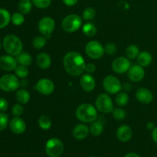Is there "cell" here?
Returning <instances> with one entry per match:
<instances>
[{
	"label": "cell",
	"instance_id": "6",
	"mask_svg": "<svg viewBox=\"0 0 157 157\" xmlns=\"http://www.w3.org/2000/svg\"><path fill=\"white\" fill-rule=\"evenodd\" d=\"M45 152L50 157H59L64 152V144L58 138H51L45 144Z\"/></svg>",
	"mask_w": 157,
	"mask_h": 157
},
{
	"label": "cell",
	"instance_id": "19",
	"mask_svg": "<svg viewBox=\"0 0 157 157\" xmlns=\"http://www.w3.org/2000/svg\"><path fill=\"white\" fill-rule=\"evenodd\" d=\"M133 131L131 128L127 125H121L117 130V136L121 142H127L131 139Z\"/></svg>",
	"mask_w": 157,
	"mask_h": 157
},
{
	"label": "cell",
	"instance_id": "29",
	"mask_svg": "<svg viewBox=\"0 0 157 157\" xmlns=\"http://www.w3.org/2000/svg\"><path fill=\"white\" fill-rule=\"evenodd\" d=\"M116 104L118 106L124 107L126 106L129 102V96L126 92H119L115 98Z\"/></svg>",
	"mask_w": 157,
	"mask_h": 157
},
{
	"label": "cell",
	"instance_id": "7",
	"mask_svg": "<svg viewBox=\"0 0 157 157\" xmlns=\"http://www.w3.org/2000/svg\"><path fill=\"white\" fill-rule=\"evenodd\" d=\"M95 106L98 110L104 113H110L114 108L112 99L107 94H101L97 97Z\"/></svg>",
	"mask_w": 157,
	"mask_h": 157
},
{
	"label": "cell",
	"instance_id": "31",
	"mask_svg": "<svg viewBox=\"0 0 157 157\" xmlns=\"http://www.w3.org/2000/svg\"><path fill=\"white\" fill-rule=\"evenodd\" d=\"M46 42H47V39H46L45 36H44V35L37 36L32 41V45L35 48L41 49L45 46Z\"/></svg>",
	"mask_w": 157,
	"mask_h": 157
},
{
	"label": "cell",
	"instance_id": "20",
	"mask_svg": "<svg viewBox=\"0 0 157 157\" xmlns=\"http://www.w3.org/2000/svg\"><path fill=\"white\" fill-rule=\"evenodd\" d=\"M36 62L38 67L41 69H47L50 67L52 64V58L48 54L45 52H41L37 56Z\"/></svg>",
	"mask_w": 157,
	"mask_h": 157
},
{
	"label": "cell",
	"instance_id": "2",
	"mask_svg": "<svg viewBox=\"0 0 157 157\" xmlns=\"http://www.w3.org/2000/svg\"><path fill=\"white\" fill-rule=\"evenodd\" d=\"M76 117L82 123H93L98 119L96 107L90 104H82L77 108Z\"/></svg>",
	"mask_w": 157,
	"mask_h": 157
},
{
	"label": "cell",
	"instance_id": "41",
	"mask_svg": "<svg viewBox=\"0 0 157 157\" xmlns=\"http://www.w3.org/2000/svg\"><path fill=\"white\" fill-rule=\"evenodd\" d=\"M85 71H87V73L93 74L96 71V66L93 63H89V64H86Z\"/></svg>",
	"mask_w": 157,
	"mask_h": 157
},
{
	"label": "cell",
	"instance_id": "8",
	"mask_svg": "<svg viewBox=\"0 0 157 157\" xmlns=\"http://www.w3.org/2000/svg\"><path fill=\"white\" fill-rule=\"evenodd\" d=\"M85 52L87 56L92 59H99L104 55V48L98 41H90L87 44Z\"/></svg>",
	"mask_w": 157,
	"mask_h": 157
},
{
	"label": "cell",
	"instance_id": "26",
	"mask_svg": "<svg viewBox=\"0 0 157 157\" xmlns=\"http://www.w3.org/2000/svg\"><path fill=\"white\" fill-rule=\"evenodd\" d=\"M32 2L31 0H20L18 3V10L19 12L22 13L23 15L29 14L31 12L32 8Z\"/></svg>",
	"mask_w": 157,
	"mask_h": 157
},
{
	"label": "cell",
	"instance_id": "25",
	"mask_svg": "<svg viewBox=\"0 0 157 157\" xmlns=\"http://www.w3.org/2000/svg\"><path fill=\"white\" fill-rule=\"evenodd\" d=\"M10 13L8 10L5 9H0V29L6 27L11 21Z\"/></svg>",
	"mask_w": 157,
	"mask_h": 157
},
{
	"label": "cell",
	"instance_id": "38",
	"mask_svg": "<svg viewBox=\"0 0 157 157\" xmlns=\"http://www.w3.org/2000/svg\"><path fill=\"white\" fill-rule=\"evenodd\" d=\"M24 112V108L21 104H16L12 107V113L15 117H20Z\"/></svg>",
	"mask_w": 157,
	"mask_h": 157
},
{
	"label": "cell",
	"instance_id": "23",
	"mask_svg": "<svg viewBox=\"0 0 157 157\" xmlns=\"http://www.w3.org/2000/svg\"><path fill=\"white\" fill-rule=\"evenodd\" d=\"M16 61L21 65L28 67L32 64V58L27 52H21L19 55L16 56Z\"/></svg>",
	"mask_w": 157,
	"mask_h": 157
},
{
	"label": "cell",
	"instance_id": "11",
	"mask_svg": "<svg viewBox=\"0 0 157 157\" xmlns=\"http://www.w3.org/2000/svg\"><path fill=\"white\" fill-rule=\"evenodd\" d=\"M130 68V62L128 58L118 57L112 63V69L117 74H124Z\"/></svg>",
	"mask_w": 157,
	"mask_h": 157
},
{
	"label": "cell",
	"instance_id": "48",
	"mask_svg": "<svg viewBox=\"0 0 157 157\" xmlns=\"http://www.w3.org/2000/svg\"><path fill=\"white\" fill-rule=\"evenodd\" d=\"M89 157H95V156H89Z\"/></svg>",
	"mask_w": 157,
	"mask_h": 157
},
{
	"label": "cell",
	"instance_id": "39",
	"mask_svg": "<svg viewBox=\"0 0 157 157\" xmlns=\"http://www.w3.org/2000/svg\"><path fill=\"white\" fill-rule=\"evenodd\" d=\"M104 52L108 55H114L115 52H117L116 44H113V43H108V44H107L105 47H104Z\"/></svg>",
	"mask_w": 157,
	"mask_h": 157
},
{
	"label": "cell",
	"instance_id": "27",
	"mask_svg": "<svg viewBox=\"0 0 157 157\" xmlns=\"http://www.w3.org/2000/svg\"><path fill=\"white\" fill-rule=\"evenodd\" d=\"M52 120L47 115H41L38 119V125L42 130H49L52 127Z\"/></svg>",
	"mask_w": 157,
	"mask_h": 157
},
{
	"label": "cell",
	"instance_id": "1",
	"mask_svg": "<svg viewBox=\"0 0 157 157\" xmlns=\"http://www.w3.org/2000/svg\"><path fill=\"white\" fill-rule=\"evenodd\" d=\"M63 64L67 73L71 76H79L85 71L86 64L84 58L77 52H70L66 54Z\"/></svg>",
	"mask_w": 157,
	"mask_h": 157
},
{
	"label": "cell",
	"instance_id": "18",
	"mask_svg": "<svg viewBox=\"0 0 157 157\" xmlns=\"http://www.w3.org/2000/svg\"><path fill=\"white\" fill-rule=\"evenodd\" d=\"M89 133H90V129L87 125L83 124H78L75 126L72 131L73 136L78 140H82L85 139L88 136Z\"/></svg>",
	"mask_w": 157,
	"mask_h": 157
},
{
	"label": "cell",
	"instance_id": "22",
	"mask_svg": "<svg viewBox=\"0 0 157 157\" xmlns=\"http://www.w3.org/2000/svg\"><path fill=\"white\" fill-rule=\"evenodd\" d=\"M90 132L93 136H98L104 131V124L101 121H95L91 123L90 127Z\"/></svg>",
	"mask_w": 157,
	"mask_h": 157
},
{
	"label": "cell",
	"instance_id": "21",
	"mask_svg": "<svg viewBox=\"0 0 157 157\" xmlns=\"http://www.w3.org/2000/svg\"><path fill=\"white\" fill-rule=\"evenodd\" d=\"M153 61V57L151 54L148 52H143L139 54L137 57V63L143 67H148L150 65Z\"/></svg>",
	"mask_w": 157,
	"mask_h": 157
},
{
	"label": "cell",
	"instance_id": "16",
	"mask_svg": "<svg viewBox=\"0 0 157 157\" xmlns=\"http://www.w3.org/2000/svg\"><path fill=\"white\" fill-rule=\"evenodd\" d=\"M136 98L141 104H149L153 101V94L149 89L146 87H141L138 89L136 91Z\"/></svg>",
	"mask_w": 157,
	"mask_h": 157
},
{
	"label": "cell",
	"instance_id": "15",
	"mask_svg": "<svg viewBox=\"0 0 157 157\" xmlns=\"http://www.w3.org/2000/svg\"><path fill=\"white\" fill-rule=\"evenodd\" d=\"M145 76V71L142 66L136 64L132 67L128 71V77L130 81L133 82H139L142 81Z\"/></svg>",
	"mask_w": 157,
	"mask_h": 157
},
{
	"label": "cell",
	"instance_id": "28",
	"mask_svg": "<svg viewBox=\"0 0 157 157\" xmlns=\"http://www.w3.org/2000/svg\"><path fill=\"white\" fill-rule=\"evenodd\" d=\"M83 33L87 37H93L97 34V28L94 24L90 22H87L82 27Z\"/></svg>",
	"mask_w": 157,
	"mask_h": 157
},
{
	"label": "cell",
	"instance_id": "42",
	"mask_svg": "<svg viewBox=\"0 0 157 157\" xmlns=\"http://www.w3.org/2000/svg\"><path fill=\"white\" fill-rule=\"evenodd\" d=\"M64 5L67 6H73L78 3V0H62Z\"/></svg>",
	"mask_w": 157,
	"mask_h": 157
},
{
	"label": "cell",
	"instance_id": "14",
	"mask_svg": "<svg viewBox=\"0 0 157 157\" xmlns=\"http://www.w3.org/2000/svg\"><path fill=\"white\" fill-rule=\"evenodd\" d=\"M18 62L16 58H13L12 55H2L0 57V68L6 71H15Z\"/></svg>",
	"mask_w": 157,
	"mask_h": 157
},
{
	"label": "cell",
	"instance_id": "46",
	"mask_svg": "<svg viewBox=\"0 0 157 157\" xmlns=\"http://www.w3.org/2000/svg\"><path fill=\"white\" fill-rule=\"evenodd\" d=\"M124 157H140V156L135 153H127V154Z\"/></svg>",
	"mask_w": 157,
	"mask_h": 157
},
{
	"label": "cell",
	"instance_id": "4",
	"mask_svg": "<svg viewBox=\"0 0 157 157\" xmlns=\"http://www.w3.org/2000/svg\"><path fill=\"white\" fill-rule=\"evenodd\" d=\"M82 25V18L76 14L67 15L61 22V27L66 32H75Z\"/></svg>",
	"mask_w": 157,
	"mask_h": 157
},
{
	"label": "cell",
	"instance_id": "35",
	"mask_svg": "<svg viewBox=\"0 0 157 157\" xmlns=\"http://www.w3.org/2000/svg\"><path fill=\"white\" fill-rule=\"evenodd\" d=\"M112 114H113V118L117 120V121H122L126 117L125 110L122 108H120V107L113 108V111H112Z\"/></svg>",
	"mask_w": 157,
	"mask_h": 157
},
{
	"label": "cell",
	"instance_id": "24",
	"mask_svg": "<svg viewBox=\"0 0 157 157\" xmlns=\"http://www.w3.org/2000/svg\"><path fill=\"white\" fill-rule=\"evenodd\" d=\"M16 100L19 104H26L30 100V94L25 89H19L16 92Z\"/></svg>",
	"mask_w": 157,
	"mask_h": 157
},
{
	"label": "cell",
	"instance_id": "47",
	"mask_svg": "<svg viewBox=\"0 0 157 157\" xmlns=\"http://www.w3.org/2000/svg\"><path fill=\"white\" fill-rule=\"evenodd\" d=\"M1 47H2V43H1V41H0V50H1Z\"/></svg>",
	"mask_w": 157,
	"mask_h": 157
},
{
	"label": "cell",
	"instance_id": "30",
	"mask_svg": "<svg viewBox=\"0 0 157 157\" xmlns=\"http://www.w3.org/2000/svg\"><path fill=\"white\" fill-rule=\"evenodd\" d=\"M139 54V48L136 45H134V44L129 45L126 48V55H127V58H130V59H134V58H137Z\"/></svg>",
	"mask_w": 157,
	"mask_h": 157
},
{
	"label": "cell",
	"instance_id": "45",
	"mask_svg": "<svg viewBox=\"0 0 157 157\" xmlns=\"http://www.w3.org/2000/svg\"><path fill=\"white\" fill-rule=\"evenodd\" d=\"M28 85V81H26L25 78H22L21 81H20V86L22 87H25Z\"/></svg>",
	"mask_w": 157,
	"mask_h": 157
},
{
	"label": "cell",
	"instance_id": "37",
	"mask_svg": "<svg viewBox=\"0 0 157 157\" xmlns=\"http://www.w3.org/2000/svg\"><path fill=\"white\" fill-rule=\"evenodd\" d=\"M9 125V117L3 112L0 113V131L6 130Z\"/></svg>",
	"mask_w": 157,
	"mask_h": 157
},
{
	"label": "cell",
	"instance_id": "33",
	"mask_svg": "<svg viewBox=\"0 0 157 157\" xmlns=\"http://www.w3.org/2000/svg\"><path fill=\"white\" fill-rule=\"evenodd\" d=\"M95 15H96V10L92 7H87L83 12L82 17L84 20L89 21V20L94 19Z\"/></svg>",
	"mask_w": 157,
	"mask_h": 157
},
{
	"label": "cell",
	"instance_id": "13",
	"mask_svg": "<svg viewBox=\"0 0 157 157\" xmlns=\"http://www.w3.org/2000/svg\"><path fill=\"white\" fill-rule=\"evenodd\" d=\"M9 128L15 134H21L26 130V124L19 117H15L9 121Z\"/></svg>",
	"mask_w": 157,
	"mask_h": 157
},
{
	"label": "cell",
	"instance_id": "3",
	"mask_svg": "<svg viewBox=\"0 0 157 157\" xmlns=\"http://www.w3.org/2000/svg\"><path fill=\"white\" fill-rule=\"evenodd\" d=\"M5 51L12 56H17L22 52L23 44L18 37L15 35H6L2 41Z\"/></svg>",
	"mask_w": 157,
	"mask_h": 157
},
{
	"label": "cell",
	"instance_id": "17",
	"mask_svg": "<svg viewBox=\"0 0 157 157\" xmlns=\"http://www.w3.org/2000/svg\"><path fill=\"white\" fill-rule=\"evenodd\" d=\"M81 86L84 90L86 92H90L95 88L96 82L94 77L90 74H84L82 75L80 80Z\"/></svg>",
	"mask_w": 157,
	"mask_h": 157
},
{
	"label": "cell",
	"instance_id": "34",
	"mask_svg": "<svg viewBox=\"0 0 157 157\" xmlns=\"http://www.w3.org/2000/svg\"><path fill=\"white\" fill-rule=\"evenodd\" d=\"M12 24L15 25L16 26L21 25L25 21V17L22 13L21 12H15L12 15V18H11Z\"/></svg>",
	"mask_w": 157,
	"mask_h": 157
},
{
	"label": "cell",
	"instance_id": "44",
	"mask_svg": "<svg viewBox=\"0 0 157 157\" xmlns=\"http://www.w3.org/2000/svg\"><path fill=\"white\" fill-rule=\"evenodd\" d=\"M155 125H154V124H153V123H152V122H148L147 124V129H149V130H153V129L155 128Z\"/></svg>",
	"mask_w": 157,
	"mask_h": 157
},
{
	"label": "cell",
	"instance_id": "9",
	"mask_svg": "<svg viewBox=\"0 0 157 157\" xmlns=\"http://www.w3.org/2000/svg\"><path fill=\"white\" fill-rule=\"evenodd\" d=\"M103 87L104 90L109 94H115L121 92L122 89V84L119 79L113 75H108L103 81Z\"/></svg>",
	"mask_w": 157,
	"mask_h": 157
},
{
	"label": "cell",
	"instance_id": "40",
	"mask_svg": "<svg viewBox=\"0 0 157 157\" xmlns=\"http://www.w3.org/2000/svg\"><path fill=\"white\" fill-rule=\"evenodd\" d=\"M9 107V103L5 98H0V112H5Z\"/></svg>",
	"mask_w": 157,
	"mask_h": 157
},
{
	"label": "cell",
	"instance_id": "32",
	"mask_svg": "<svg viewBox=\"0 0 157 157\" xmlns=\"http://www.w3.org/2000/svg\"><path fill=\"white\" fill-rule=\"evenodd\" d=\"M15 73L18 78H25L26 77H28L29 75V69L27 68L26 66H23L19 64L18 66H17L16 68L15 69Z\"/></svg>",
	"mask_w": 157,
	"mask_h": 157
},
{
	"label": "cell",
	"instance_id": "12",
	"mask_svg": "<svg viewBox=\"0 0 157 157\" xmlns=\"http://www.w3.org/2000/svg\"><path fill=\"white\" fill-rule=\"evenodd\" d=\"M36 90L41 94L49 95L53 93L55 90V84L51 80L48 78H42L37 83Z\"/></svg>",
	"mask_w": 157,
	"mask_h": 157
},
{
	"label": "cell",
	"instance_id": "36",
	"mask_svg": "<svg viewBox=\"0 0 157 157\" xmlns=\"http://www.w3.org/2000/svg\"><path fill=\"white\" fill-rule=\"evenodd\" d=\"M32 2L38 9H46L52 3V0H32Z\"/></svg>",
	"mask_w": 157,
	"mask_h": 157
},
{
	"label": "cell",
	"instance_id": "43",
	"mask_svg": "<svg viewBox=\"0 0 157 157\" xmlns=\"http://www.w3.org/2000/svg\"><path fill=\"white\" fill-rule=\"evenodd\" d=\"M152 138L153 140L157 144V127L152 130Z\"/></svg>",
	"mask_w": 157,
	"mask_h": 157
},
{
	"label": "cell",
	"instance_id": "10",
	"mask_svg": "<svg viewBox=\"0 0 157 157\" xmlns=\"http://www.w3.org/2000/svg\"><path fill=\"white\" fill-rule=\"evenodd\" d=\"M38 30L40 33L45 37H50L55 28V21L51 17H44L38 22Z\"/></svg>",
	"mask_w": 157,
	"mask_h": 157
},
{
	"label": "cell",
	"instance_id": "5",
	"mask_svg": "<svg viewBox=\"0 0 157 157\" xmlns=\"http://www.w3.org/2000/svg\"><path fill=\"white\" fill-rule=\"evenodd\" d=\"M20 87V81L16 75L7 74L0 78V88L6 92H12L18 90Z\"/></svg>",
	"mask_w": 157,
	"mask_h": 157
}]
</instances>
